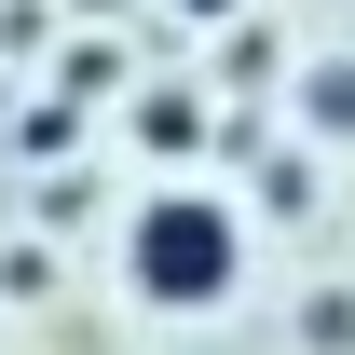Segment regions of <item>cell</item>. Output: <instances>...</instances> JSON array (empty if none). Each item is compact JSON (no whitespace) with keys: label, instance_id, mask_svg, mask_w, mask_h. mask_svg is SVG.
<instances>
[{"label":"cell","instance_id":"obj_1","mask_svg":"<svg viewBox=\"0 0 355 355\" xmlns=\"http://www.w3.org/2000/svg\"><path fill=\"white\" fill-rule=\"evenodd\" d=\"M232 260H246V246H232V205H205V191H164V205L137 219V287L164 314H205L232 287Z\"/></svg>","mask_w":355,"mask_h":355},{"label":"cell","instance_id":"obj_2","mask_svg":"<svg viewBox=\"0 0 355 355\" xmlns=\"http://www.w3.org/2000/svg\"><path fill=\"white\" fill-rule=\"evenodd\" d=\"M301 110H314L328 137H355V69H314V96H301Z\"/></svg>","mask_w":355,"mask_h":355},{"label":"cell","instance_id":"obj_3","mask_svg":"<svg viewBox=\"0 0 355 355\" xmlns=\"http://www.w3.org/2000/svg\"><path fill=\"white\" fill-rule=\"evenodd\" d=\"M178 14H232V0H178Z\"/></svg>","mask_w":355,"mask_h":355}]
</instances>
